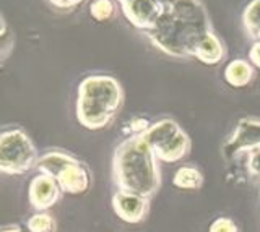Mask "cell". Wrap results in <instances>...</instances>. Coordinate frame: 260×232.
Here are the masks:
<instances>
[{"label":"cell","instance_id":"obj_1","mask_svg":"<svg viewBox=\"0 0 260 232\" xmlns=\"http://www.w3.org/2000/svg\"><path fill=\"white\" fill-rule=\"evenodd\" d=\"M162 15L146 33L158 51L174 59H190L205 36L213 33L202 0H161Z\"/></svg>","mask_w":260,"mask_h":232},{"label":"cell","instance_id":"obj_2","mask_svg":"<svg viewBox=\"0 0 260 232\" xmlns=\"http://www.w3.org/2000/svg\"><path fill=\"white\" fill-rule=\"evenodd\" d=\"M114 180L120 191L151 197L159 187L156 156L142 135H134L117 146L114 154Z\"/></svg>","mask_w":260,"mask_h":232},{"label":"cell","instance_id":"obj_3","mask_svg":"<svg viewBox=\"0 0 260 232\" xmlns=\"http://www.w3.org/2000/svg\"><path fill=\"white\" fill-rule=\"evenodd\" d=\"M124 102V91L116 78L109 75L86 76L77 93V119L88 130L108 127Z\"/></svg>","mask_w":260,"mask_h":232},{"label":"cell","instance_id":"obj_4","mask_svg":"<svg viewBox=\"0 0 260 232\" xmlns=\"http://www.w3.org/2000/svg\"><path fill=\"white\" fill-rule=\"evenodd\" d=\"M39 154L35 143L21 129L0 133V174L24 175L38 166Z\"/></svg>","mask_w":260,"mask_h":232},{"label":"cell","instance_id":"obj_5","mask_svg":"<svg viewBox=\"0 0 260 232\" xmlns=\"http://www.w3.org/2000/svg\"><path fill=\"white\" fill-rule=\"evenodd\" d=\"M142 138L151 148L154 156L165 163L179 161L189 153L190 148V140L187 133L171 119H162L159 122L151 124L150 129L142 135Z\"/></svg>","mask_w":260,"mask_h":232},{"label":"cell","instance_id":"obj_6","mask_svg":"<svg viewBox=\"0 0 260 232\" xmlns=\"http://www.w3.org/2000/svg\"><path fill=\"white\" fill-rule=\"evenodd\" d=\"M119 4L130 25L145 33L154 28L162 15L161 0H119Z\"/></svg>","mask_w":260,"mask_h":232},{"label":"cell","instance_id":"obj_7","mask_svg":"<svg viewBox=\"0 0 260 232\" xmlns=\"http://www.w3.org/2000/svg\"><path fill=\"white\" fill-rule=\"evenodd\" d=\"M63 191L54 177L46 174H38L29 182L28 200L36 211H47L60 200Z\"/></svg>","mask_w":260,"mask_h":232},{"label":"cell","instance_id":"obj_8","mask_svg":"<svg viewBox=\"0 0 260 232\" xmlns=\"http://www.w3.org/2000/svg\"><path fill=\"white\" fill-rule=\"evenodd\" d=\"M257 148H260V119H242L231 140L226 143V154H236L241 151L250 153Z\"/></svg>","mask_w":260,"mask_h":232},{"label":"cell","instance_id":"obj_9","mask_svg":"<svg viewBox=\"0 0 260 232\" xmlns=\"http://www.w3.org/2000/svg\"><path fill=\"white\" fill-rule=\"evenodd\" d=\"M55 180L59 183V187L63 194H70V195L85 194L89 188V185H91L89 171L78 161V159L69 167H65V169L55 177Z\"/></svg>","mask_w":260,"mask_h":232},{"label":"cell","instance_id":"obj_10","mask_svg":"<svg viewBox=\"0 0 260 232\" xmlns=\"http://www.w3.org/2000/svg\"><path fill=\"white\" fill-rule=\"evenodd\" d=\"M114 211L125 222H140L146 213V200L140 195L117 191L112 198Z\"/></svg>","mask_w":260,"mask_h":232},{"label":"cell","instance_id":"obj_11","mask_svg":"<svg viewBox=\"0 0 260 232\" xmlns=\"http://www.w3.org/2000/svg\"><path fill=\"white\" fill-rule=\"evenodd\" d=\"M224 55H226V49L221 39L215 33H210L197 46V49L193 52V59L202 62L203 65H218L224 59Z\"/></svg>","mask_w":260,"mask_h":232},{"label":"cell","instance_id":"obj_12","mask_svg":"<svg viewBox=\"0 0 260 232\" xmlns=\"http://www.w3.org/2000/svg\"><path fill=\"white\" fill-rule=\"evenodd\" d=\"M254 76V65L244 59H234L224 67V82L233 88H246Z\"/></svg>","mask_w":260,"mask_h":232},{"label":"cell","instance_id":"obj_13","mask_svg":"<svg viewBox=\"0 0 260 232\" xmlns=\"http://www.w3.org/2000/svg\"><path fill=\"white\" fill-rule=\"evenodd\" d=\"M77 161V158L70 156L69 153H63V151H49V153L39 156V161L36 169L39 174H46L51 175V177H57L65 167H69Z\"/></svg>","mask_w":260,"mask_h":232},{"label":"cell","instance_id":"obj_14","mask_svg":"<svg viewBox=\"0 0 260 232\" xmlns=\"http://www.w3.org/2000/svg\"><path fill=\"white\" fill-rule=\"evenodd\" d=\"M242 23L247 34L260 43V0H250L242 12Z\"/></svg>","mask_w":260,"mask_h":232},{"label":"cell","instance_id":"obj_15","mask_svg":"<svg viewBox=\"0 0 260 232\" xmlns=\"http://www.w3.org/2000/svg\"><path fill=\"white\" fill-rule=\"evenodd\" d=\"M202 174L190 166L181 167L174 175V185L184 190H197L202 185Z\"/></svg>","mask_w":260,"mask_h":232},{"label":"cell","instance_id":"obj_16","mask_svg":"<svg viewBox=\"0 0 260 232\" xmlns=\"http://www.w3.org/2000/svg\"><path fill=\"white\" fill-rule=\"evenodd\" d=\"M26 229L29 232H55L57 222L47 211H38L26 221Z\"/></svg>","mask_w":260,"mask_h":232},{"label":"cell","instance_id":"obj_17","mask_svg":"<svg viewBox=\"0 0 260 232\" xmlns=\"http://www.w3.org/2000/svg\"><path fill=\"white\" fill-rule=\"evenodd\" d=\"M89 15L96 21H109L116 15V5L112 0H93L89 5Z\"/></svg>","mask_w":260,"mask_h":232},{"label":"cell","instance_id":"obj_18","mask_svg":"<svg viewBox=\"0 0 260 232\" xmlns=\"http://www.w3.org/2000/svg\"><path fill=\"white\" fill-rule=\"evenodd\" d=\"M13 43H15V37H13L12 29L7 25L5 18L0 15V62L5 60L8 55H10L13 49Z\"/></svg>","mask_w":260,"mask_h":232},{"label":"cell","instance_id":"obj_19","mask_svg":"<svg viewBox=\"0 0 260 232\" xmlns=\"http://www.w3.org/2000/svg\"><path fill=\"white\" fill-rule=\"evenodd\" d=\"M208 232H238V226L234 224V221L228 218H218L210 226Z\"/></svg>","mask_w":260,"mask_h":232},{"label":"cell","instance_id":"obj_20","mask_svg":"<svg viewBox=\"0 0 260 232\" xmlns=\"http://www.w3.org/2000/svg\"><path fill=\"white\" fill-rule=\"evenodd\" d=\"M51 5H54L55 9H62V10H72L75 7L81 5L85 0H49Z\"/></svg>","mask_w":260,"mask_h":232},{"label":"cell","instance_id":"obj_21","mask_svg":"<svg viewBox=\"0 0 260 232\" xmlns=\"http://www.w3.org/2000/svg\"><path fill=\"white\" fill-rule=\"evenodd\" d=\"M249 60L254 67L260 68V43H254L249 51Z\"/></svg>","mask_w":260,"mask_h":232}]
</instances>
